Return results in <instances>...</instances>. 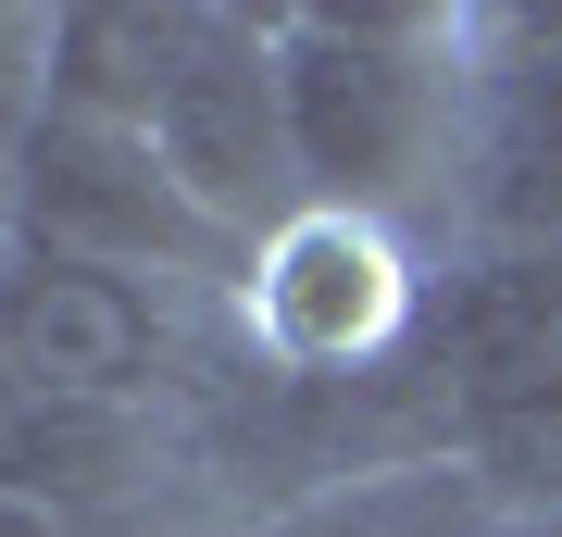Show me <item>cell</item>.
Returning a JSON list of instances; mask_svg holds the SVG:
<instances>
[{"label": "cell", "instance_id": "obj_8", "mask_svg": "<svg viewBox=\"0 0 562 537\" xmlns=\"http://www.w3.org/2000/svg\"><path fill=\"white\" fill-rule=\"evenodd\" d=\"M487 176L475 238H562V0L550 13H487Z\"/></svg>", "mask_w": 562, "mask_h": 537}, {"label": "cell", "instance_id": "obj_7", "mask_svg": "<svg viewBox=\"0 0 562 537\" xmlns=\"http://www.w3.org/2000/svg\"><path fill=\"white\" fill-rule=\"evenodd\" d=\"M501 513L513 500L450 438H387L362 462H325L313 488H288L250 537H501Z\"/></svg>", "mask_w": 562, "mask_h": 537}, {"label": "cell", "instance_id": "obj_12", "mask_svg": "<svg viewBox=\"0 0 562 537\" xmlns=\"http://www.w3.org/2000/svg\"><path fill=\"white\" fill-rule=\"evenodd\" d=\"M0 276H13V150H0Z\"/></svg>", "mask_w": 562, "mask_h": 537}, {"label": "cell", "instance_id": "obj_9", "mask_svg": "<svg viewBox=\"0 0 562 537\" xmlns=\"http://www.w3.org/2000/svg\"><path fill=\"white\" fill-rule=\"evenodd\" d=\"M201 0H63V63H50V113L88 125H138L162 113V88L188 76Z\"/></svg>", "mask_w": 562, "mask_h": 537}, {"label": "cell", "instance_id": "obj_5", "mask_svg": "<svg viewBox=\"0 0 562 537\" xmlns=\"http://www.w3.org/2000/svg\"><path fill=\"white\" fill-rule=\"evenodd\" d=\"M425 313V250L375 238L350 213H301L288 238L250 250L238 288V350L276 388H350V376H401Z\"/></svg>", "mask_w": 562, "mask_h": 537}, {"label": "cell", "instance_id": "obj_10", "mask_svg": "<svg viewBox=\"0 0 562 537\" xmlns=\"http://www.w3.org/2000/svg\"><path fill=\"white\" fill-rule=\"evenodd\" d=\"M50 63H63V0H0V150L50 125Z\"/></svg>", "mask_w": 562, "mask_h": 537}, {"label": "cell", "instance_id": "obj_2", "mask_svg": "<svg viewBox=\"0 0 562 537\" xmlns=\"http://www.w3.org/2000/svg\"><path fill=\"white\" fill-rule=\"evenodd\" d=\"M413 400L487 488L562 500V238H462L425 262L413 313Z\"/></svg>", "mask_w": 562, "mask_h": 537}, {"label": "cell", "instance_id": "obj_3", "mask_svg": "<svg viewBox=\"0 0 562 537\" xmlns=\"http://www.w3.org/2000/svg\"><path fill=\"white\" fill-rule=\"evenodd\" d=\"M0 376H25L50 400L188 425L225 376H250V350H238V300L88 276V262H13L0 276Z\"/></svg>", "mask_w": 562, "mask_h": 537}, {"label": "cell", "instance_id": "obj_6", "mask_svg": "<svg viewBox=\"0 0 562 537\" xmlns=\"http://www.w3.org/2000/svg\"><path fill=\"white\" fill-rule=\"evenodd\" d=\"M150 150L176 163V188L201 200L238 250L288 238L313 213L301 188V138H288V63H276V13L250 0H201V38H188V76L162 88Z\"/></svg>", "mask_w": 562, "mask_h": 537}, {"label": "cell", "instance_id": "obj_11", "mask_svg": "<svg viewBox=\"0 0 562 537\" xmlns=\"http://www.w3.org/2000/svg\"><path fill=\"white\" fill-rule=\"evenodd\" d=\"M501 537H562V500H525V513H501Z\"/></svg>", "mask_w": 562, "mask_h": 537}, {"label": "cell", "instance_id": "obj_1", "mask_svg": "<svg viewBox=\"0 0 562 537\" xmlns=\"http://www.w3.org/2000/svg\"><path fill=\"white\" fill-rule=\"evenodd\" d=\"M276 63H288V138H301L313 213H350L401 250L475 238V176H487V13L438 0H276Z\"/></svg>", "mask_w": 562, "mask_h": 537}, {"label": "cell", "instance_id": "obj_4", "mask_svg": "<svg viewBox=\"0 0 562 537\" xmlns=\"http://www.w3.org/2000/svg\"><path fill=\"white\" fill-rule=\"evenodd\" d=\"M13 262H88V276H138L188 300L250 288V250L176 188V163L138 125H88V113H50L13 150Z\"/></svg>", "mask_w": 562, "mask_h": 537}]
</instances>
